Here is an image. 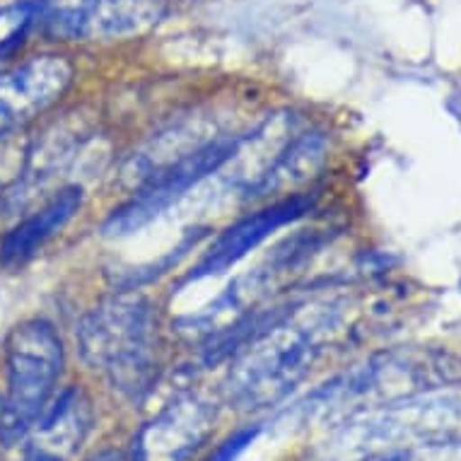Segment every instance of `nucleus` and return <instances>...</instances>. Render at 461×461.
<instances>
[{
    "label": "nucleus",
    "instance_id": "f3484780",
    "mask_svg": "<svg viewBox=\"0 0 461 461\" xmlns=\"http://www.w3.org/2000/svg\"><path fill=\"white\" fill-rule=\"evenodd\" d=\"M87 461H138L136 449L131 447H106V449H99L95 452Z\"/></svg>",
    "mask_w": 461,
    "mask_h": 461
},
{
    "label": "nucleus",
    "instance_id": "9d476101",
    "mask_svg": "<svg viewBox=\"0 0 461 461\" xmlns=\"http://www.w3.org/2000/svg\"><path fill=\"white\" fill-rule=\"evenodd\" d=\"M39 15L51 37L97 41L150 30L162 8L158 0H49L39 8Z\"/></svg>",
    "mask_w": 461,
    "mask_h": 461
},
{
    "label": "nucleus",
    "instance_id": "9b49d317",
    "mask_svg": "<svg viewBox=\"0 0 461 461\" xmlns=\"http://www.w3.org/2000/svg\"><path fill=\"white\" fill-rule=\"evenodd\" d=\"M95 428V403L83 386L56 393L39 420L24 435L27 461H73Z\"/></svg>",
    "mask_w": 461,
    "mask_h": 461
},
{
    "label": "nucleus",
    "instance_id": "423d86ee",
    "mask_svg": "<svg viewBox=\"0 0 461 461\" xmlns=\"http://www.w3.org/2000/svg\"><path fill=\"white\" fill-rule=\"evenodd\" d=\"M251 133H218L205 143L191 148L179 158L150 169L143 179H138L136 189L129 198H123L106 220L102 232L106 237H131L143 227L165 215L172 205L182 201L191 189L205 182L208 176L222 172L242 148L251 140Z\"/></svg>",
    "mask_w": 461,
    "mask_h": 461
},
{
    "label": "nucleus",
    "instance_id": "2eb2a0df",
    "mask_svg": "<svg viewBox=\"0 0 461 461\" xmlns=\"http://www.w3.org/2000/svg\"><path fill=\"white\" fill-rule=\"evenodd\" d=\"M258 430H261L258 425H251V428H242V430L232 432V435H230V438H227L225 442H222V445L211 454V459L208 461H237L240 459V454H242L251 442H254Z\"/></svg>",
    "mask_w": 461,
    "mask_h": 461
},
{
    "label": "nucleus",
    "instance_id": "1a4fd4ad",
    "mask_svg": "<svg viewBox=\"0 0 461 461\" xmlns=\"http://www.w3.org/2000/svg\"><path fill=\"white\" fill-rule=\"evenodd\" d=\"M76 83V66L59 53H41L0 70V140L59 106Z\"/></svg>",
    "mask_w": 461,
    "mask_h": 461
},
{
    "label": "nucleus",
    "instance_id": "20e7f679",
    "mask_svg": "<svg viewBox=\"0 0 461 461\" xmlns=\"http://www.w3.org/2000/svg\"><path fill=\"white\" fill-rule=\"evenodd\" d=\"M66 348L53 321L24 319L3 343V389H0V442L24 439L51 403L61 382Z\"/></svg>",
    "mask_w": 461,
    "mask_h": 461
},
{
    "label": "nucleus",
    "instance_id": "f03ea898",
    "mask_svg": "<svg viewBox=\"0 0 461 461\" xmlns=\"http://www.w3.org/2000/svg\"><path fill=\"white\" fill-rule=\"evenodd\" d=\"M461 384V357L439 346H393L357 360L295 406L303 425L339 428L365 411Z\"/></svg>",
    "mask_w": 461,
    "mask_h": 461
},
{
    "label": "nucleus",
    "instance_id": "4468645a",
    "mask_svg": "<svg viewBox=\"0 0 461 461\" xmlns=\"http://www.w3.org/2000/svg\"><path fill=\"white\" fill-rule=\"evenodd\" d=\"M360 461H461V435L401 447Z\"/></svg>",
    "mask_w": 461,
    "mask_h": 461
},
{
    "label": "nucleus",
    "instance_id": "0eeeda50",
    "mask_svg": "<svg viewBox=\"0 0 461 461\" xmlns=\"http://www.w3.org/2000/svg\"><path fill=\"white\" fill-rule=\"evenodd\" d=\"M314 205H317L314 191H295L287 196L264 201L258 208L244 212L242 218H237L225 230H220L194 264V268L184 276L182 283L215 278L235 268L266 240H271L278 230L307 218L314 211Z\"/></svg>",
    "mask_w": 461,
    "mask_h": 461
},
{
    "label": "nucleus",
    "instance_id": "39448f33",
    "mask_svg": "<svg viewBox=\"0 0 461 461\" xmlns=\"http://www.w3.org/2000/svg\"><path fill=\"white\" fill-rule=\"evenodd\" d=\"M459 432L461 396L442 389L357 413L333 428L326 445L333 461H360L401 447L454 438Z\"/></svg>",
    "mask_w": 461,
    "mask_h": 461
},
{
    "label": "nucleus",
    "instance_id": "6e6552de",
    "mask_svg": "<svg viewBox=\"0 0 461 461\" xmlns=\"http://www.w3.org/2000/svg\"><path fill=\"white\" fill-rule=\"evenodd\" d=\"M220 401L201 389H184L133 438L138 461H194L212 438Z\"/></svg>",
    "mask_w": 461,
    "mask_h": 461
},
{
    "label": "nucleus",
    "instance_id": "f8f14e48",
    "mask_svg": "<svg viewBox=\"0 0 461 461\" xmlns=\"http://www.w3.org/2000/svg\"><path fill=\"white\" fill-rule=\"evenodd\" d=\"M85 205L83 184H66L56 189L37 211L27 212L23 220H17L0 240V266L5 268H23L44 251L49 242L61 235L63 230L73 222L77 212Z\"/></svg>",
    "mask_w": 461,
    "mask_h": 461
},
{
    "label": "nucleus",
    "instance_id": "ddd939ff",
    "mask_svg": "<svg viewBox=\"0 0 461 461\" xmlns=\"http://www.w3.org/2000/svg\"><path fill=\"white\" fill-rule=\"evenodd\" d=\"M329 158V138L321 131H303L280 145L271 162L244 184V201H271L295 194L312 182Z\"/></svg>",
    "mask_w": 461,
    "mask_h": 461
},
{
    "label": "nucleus",
    "instance_id": "dca6fc26",
    "mask_svg": "<svg viewBox=\"0 0 461 461\" xmlns=\"http://www.w3.org/2000/svg\"><path fill=\"white\" fill-rule=\"evenodd\" d=\"M24 148L20 150H10L8 143H0V201L5 196V191L10 189V184L15 182L17 169H20V162H23Z\"/></svg>",
    "mask_w": 461,
    "mask_h": 461
},
{
    "label": "nucleus",
    "instance_id": "7ed1b4c3",
    "mask_svg": "<svg viewBox=\"0 0 461 461\" xmlns=\"http://www.w3.org/2000/svg\"><path fill=\"white\" fill-rule=\"evenodd\" d=\"M76 343L83 363L126 401H145L162 377V317L155 300L133 285L85 312Z\"/></svg>",
    "mask_w": 461,
    "mask_h": 461
},
{
    "label": "nucleus",
    "instance_id": "f257e3e1",
    "mask_svg": "<svg viewBox=\"0 0 461 461\" xmlns=\"http://www.w3.org/2000/svg\"><path fill=\"white\" fill-rule=\"evenodd\" d=\"M356 300L346 293H319L280 303L276 317L227 360L222 401L242 413L285 403L310 379L319 360L348 333Z\"/></svg>",
    "mask_w": 461,
    "mask_h": 461
}]
</instances>
